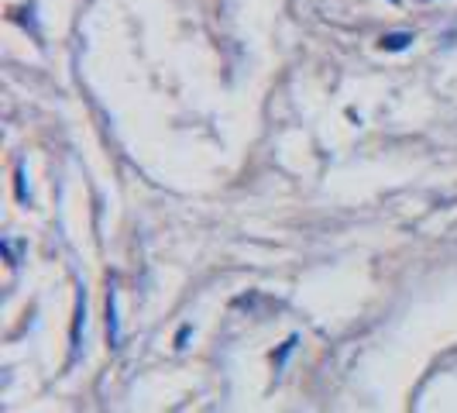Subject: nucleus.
I'll use <instances>...</instances> for the list:
<instances>
[{"label": "nucleus", "mask_w": 457, "mask_h": 413, "mask_svg": "<svg viewBox=\"0 0 457 413\" xmlns=\"http://www.w3.org/2000/svg\"><path fill=\"white\" fill-rule=\"evenodd\" d=\"M409 42H413V35H406V31H395V35H385V38H382V45L392 49V52H395V49H406Z\"/></svg>", "instance_id": "f257e3e1"}]
</instances>
